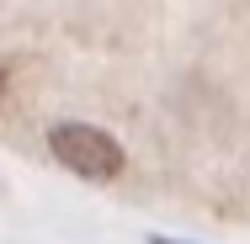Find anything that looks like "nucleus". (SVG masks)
<instances>
[{"label": "nucleus", "instance_id": "nucleus-2", "mask_svg": "<svg viewBox=\"0 0 250 244\" xmlns=\"http://www.w3.org/2000/svg\"><path fill=\"white\" fill-rule=\"evenodd\" d=\"M154 244H165V239H154Z\"/></svg>", "mask_w": 250, "mask_h": 244}, {"label": "nucleus", "instance_id": "nucleus-1", "mask_svg": "<svg viewBox=\"0 0 250 244\" xmlns=\"http://www.w3.org/2000/svg\"><path fill=\"white\" fill-rule=\"evenodd\" d=\"M48 144H53V159H59L64 170L85 175V181L123 175V149H117V138L101 133V128H91V122H59Z\"/></svg>", "mask_w": 250, "mask_h": 244}]
</instances>
